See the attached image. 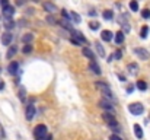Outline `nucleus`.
Listing matches in <instances>:
<instances>
[{
  "label": "nucleus",
  "instance_id": "nucleus-39",
  "mask_svg": "<svg viewBox=\"0 0 150 140\" xmlns=\"http://www.w3.org/2000/svg\"><path fill=\"white\" fill-rule=\"evenodd\" d=\"M0 3H2V5H3V7L9 5V3H7V0H0Z\"/></svg>",
  "mask_w": 150,
  "mask_h": 140
},
{
  "label": "nucleus",
  "instance_id": "nucleus-30",
  "mask_svg": "<svg viewBox=\"0 0 150 140\" xmlns=\"http://www.w3.org/2000/svg\"><path fill=\"white\" fill-rule=\"evenodd\" d=\"M112 16H114L112 10H105L103 12V19H112Z\"/></svg>",
  "mask_w": 150,
  "mask_h": 140
},
{
  "label": "nucleus",
  "instance_id": "nucleus-24",
  "mask_svg": "<svg viewBox=\"0 0 150 140\" xmlns=\"http://www.w3.org/2000/svg\"><path fill=\"white\" fill-rule=\"evenodd\" d=\"M32 39H34V35H32V34H25V35L22 37V41H24L25 44H29Z\"/></svg>",
  "mask_w": 150,
  "mask_h": 140
},
{
  "label": "nucleus",
  "instance_id": "nucleus-27",
  "mask_svg": "<svg viewBox=\"0 0 150 140\" xmlns=\"http://www.w3.org/2000/svg\"><path fill=\"white\" fill-rule=\"evenodd\" d=\"M137 88H139L140 90H146V89H147V83H146L144 80H139V82H137Z\"/></svg>",
  "mask_w": 150,
  "mask_h": 140
},
{
  "label": "nucleus",
  "instance_id": "nucleus-21",
  "mask_svg": "<svg viewBox=\"0 0 150 140\" xmlns=\"http://www.w3.org/2000/svg\"><path fill=\"white\" fill-rule=\"evenodd\" d=\"M134 134H136L137 139H141L143 137V130H141V127L139 124H134Z\"/></svg>",
  "mask_w": 150,
  "mask_h": 140
},
{
  "label": "nucleus",
  "instance_id": "nucleus-15",
  "mask_svg": "<svg viewBox=\"0 0 150 140\" xmlns=\"http://www.w3.org/2000/svg\"><path fill=\"white\" fill-rule=\"evenodd\" d=\"M112 32L111 31H108V29H106V31H102V34H101V38L103 39V41H106V42H108V41H111L112 39Z\"/></svg>",
  "mask_w": 150,
  "mask_h": 140
},
{
  "label": "nucleus",
  "instance_id": "nucleus-17",
  "mask_svg": "<svg viewBox=\"0 0 150 140\" xmlns=\"http://www.w3.org/2000/svg\"><path fill=\"white\" fill-rule=\"evenodd\" d=\"M95 48H96V51H98V54H99L101 57H105V50H103V47H102V44H101L99 41L95 42Z\"/></svg>",
  "mask_w": 150,
  "mask_h": 140
},
{
  "label": "nucleus",
  "instance_id": "nucleus-6",
  "mask_svg": "<svg viewBox=\"0 0 150 140\" xmlns=\"http://www.w3.org/2000/svg\"><path fill=\"white\" fill-rule=\"evenodd\" d=\"M25 117H26V120H28V121H32V118L35 117V107H34L32 104H29V105L26 107Z\"/></svg>",
  "mask_w": 150,
  "mask_h": 140
},
{
  "label": "nucleus",
  "instance_id": "nucleus-25",
  "mask_svg": "<svg viewBox=\"0 0 150 140\" xmlns=\"http://www.w3.org/2000/svg\"><path fill=\"white\" fill-rule=\"evenodd\" d=\"M13 27H15V22H13L12 19H6V20H5V28H6V29H12Z\"/></svg>",
  "mask_w": 150,
  "mask_h": 140
},
{
  "label": "nucleus",
  "instance_id": "nucleus-11",
  "mask_svg": "<svg viewBox=\"0 0 150 140\" xmlns=\"http://www.w3.org/2000/svg\"><path fill=\"white\" fill-rule=\"evenodd\" d=\"M7 70H9V73H10V75H16V73H18V70H19V63H18V61H10Z\"/></svg>",
  "mask_w": 150,
  "mask_h": 140
},
{
  "label": "nucleus",
  "instance_id": "nucleus-19",
  "mask_svg": "<svg viewBox=\"0 0 150 140\" xmlns=\"http://www.w3.org/2000/svg\"><path fill=\"white\" fill-rule=\"evenodd\" d=\"M114 39H115V42H117V44H122V42H124V32H122V31L117 32V34H115V37H114Z\"/></svg>",
  "mask_w": 150,
  "mask_h": 140
},
{
  "label": "nucleus",
  "instance_id": "nucleus-8",
  "mask_svg": "<svg viewBox=\"0 0 150 140\" xmlns=\"http://www.w3.org/2000/svg\"><path fill=\"white\" fill-rule=\"evenodd\" d=\"M134 53H136L141 60H149V58H150V54H149V51H147L146 48H136Z\"/></svg>",
  "mask_w": 150,
  "mask_h": 140
},
{
  "label": "nucleus",
  "instance_id": "nucleus-13",
  "mask_svg": "<svg viewBox=\"0 0 150 140\" xmlns=\"http://www.w3.org/2000/svg\"><path fill=\"white\" fill-rule=\"evenodd\" d=\"M12 39H13V35L10 32H5L2 35V44H5V45H9L12 42Z\"/></svg>",
  "mask_w": 150,
  "mask_h": 140
},
{
  "label": "nucleus",
  "instance_id": "nucleus-32",
  "mask_svg": "<svg viewBox=\"0 0 150 140\" xmlns=\"http://www.w3.org/2000/svg\"><path fill=\"white\" fill-rule=\"evenodd\" d=\"M60 23H61V25H63L64 28H67L70 32H72V31H74V29H73V27H72V25H69V22H66V20H60Z\"/></svg>",
  "mask_w": 150,
  "mask_h": 140
},
{
  "label": "nucleus",
  "instance_id": "nucleus-29",
  "mask_svg": "<svg viewBox=\"0 0 150 140\" xmlns=\"http://www.w3.org/2000/svg\"><path fill=\"white\" fill-rule=\"evenodd\" d=\"M130 9L133 12H137L139 10V3L136 2V0H131V2H130Z\"/></svg>",
  "mask_w": 150,
  "mask_h": 140
},
{
  "label": "nucleus",
  "instance_id": "nucleus-36",
  "mask_svg": "<svg viewBox=\"0 0 150 140\" xmlns=\"http://www.w3.org/2000/svg\"><path fill=\"white\" fill-rule=\"evenodd\" d=\"M109 140H122V139H121L118 134H112V136L109 137Z\"/></svg>",
  "mask_w": 150,
  "mask_h": 140
},
{
  "label": "nucleus",
  "instance_id": "nucleus-40",
  "mask_svg": "<svg viewBox=\"0 0 150 140\" xmlns=\"http://www.w3.org/2000/svg\"><path fill=\"white\" fill-rule=\"evenodd\" d=\"M5 88V83H3V80H0V90H2Z\"/></svg>",
  "mask_w": 150,
  "mask_h": 140
},
{
  "label": "nucleus",
  "instance_id": "nucleus-23",
  "mask_svg": "<svg viewBox=\"0 0 150 140\" xmlns=\"http://www.w3.org/2000/svg\"><path fill=\"white\" fill-rule=\"evenodd\" d=\"M147 35H149V27H147V25H144V27L141 28V31H140V37H141L143 39H146V38H147Z\"/></svg>",
  "mask_w": 150,
  "mask_h": 140
},
{
  "label": "nucleus",
  "instance_id": "nucleus-41",
  "mask_svg": "<svg viewBox=\"0 0 150 140\" xmlns=\"http://www.w3.org/2000/svg\"><path fill=\"white\" fill-rule=\"evenodd\" d=\"M32 2H35V3H38V2H39V0H32Z\"/></svg>",
  "mask_w": 150,
  "mask_h": 140
},
{
  "label": "nucleus",
  "instance_id": "nucleus-9",
  "mask_svg": "<svg viewBox=\"0 0 150 140\" xmlns=\"http://www.w3.org/2000/svg\"><path fill=\"white\" fill-rule=\"evenodd\" d=\"M13 15H15V7H13V6L7 5V6L3 7V16H5L6 19H10Z\"/></svg>",
  "mask_w": 150,
  "mask_h": 140
},
{
  "label": "nucleus",
  "instance_id": "nucleus-38",
  "mask_svg": "<svg viewBox=\"0 0 150 140\" xmlns=\"http://www.w3.org/2000/svg\"><path fill=\"white\" fill-rule=\"evenodd\" d=\"M133 89H134V86H133V85H130V86L127 88V92H128V93H131V92H133Z\"/></svg>",
  "mask_w": 150,
  "mask_h": 140
},
{
  "label": "nucleus",
  "instance_id": "nucleus-14",
  "mask_svg": "<svg viewBox=\"0 0 150 140\" xmlns=\"http://www.w3.org/2000/svg\"><path fill=\"white\" fill-rule=\"evenodd\" d=\"M72 34H73V35H72V38H73V39H76L77 42H79V41H80V42H86V38H84L80 32H77V31H72Z\"/></svg>",
  "mask_w": 150,
  "mask_h": 140
},
{
  "label": "nucleus",
  "instance_id": "nucleus-10",
  "mask_svg": "<svg viewBox=\"0 0 150 140\" xmlns=\"http://www.w3.org/2000/svg\"><path fill=\"white\" fill-rule=\"evenodd\" d=\"M99 107L101 108H103V109H106V111H112V104L109 102V99H106V98H102L101 101H99Z\"/></svg>",
  "mask_w": 150,
  "mask_h": 140
},
{
  "label": "nucleus",
  "instance_id": "nucleus-22",
  "mask_svg": "<svg viewBox=\"0 0 150 140\" xmlns=\"http://www.w3.org/2000/svg\"><path fill=\"white\" fill-rule=\"evenodd\" d=\"M69 15H70V20H73L74 23H80V20H82V19H80V16H79L76 12H70Z\"/></svg>",
  "mask_w": 150,
  "mask_h": 140
},
{
  "label": "nucleus",
  "instance_id": "nucleus-31",
  "mask_svg": "<svg viewBox=\"0 0 150 140\" xmlns=\"http://www.w3.org/2000/svg\"><path fill=\"white\" fill-rule=\"evenodd\" d=\"M22 51H24L25 54L31 53V51H32V45H31V44H25V45H24V48H22Z\"/></svg>",
  "mask_w": 150,
  "mask_h": 140
},
{
  "label": "nucleus",
  "instance_id": "nucleus-26",
  "mask_svg": "<svg viewBox=\"0 0 150 140\" xmlns=\"http://www.w3.org/2000/svg\"><path fill=\"white\" fill-rule=\"evenodd\" d=\"M19 97H20V101H25V97H26V90H25V88H22V86L19 88Z\"/></svg>",
  "mask_w": 150,
  "mask_h": 140
},
{
  "label": "nucleus",
  "instance_id": "nucleus-5",
  "mask_svg": "<svg viewBox=\"0 0 150 140\" xmlns=\"http://www.w3.org/2000/svg\"><path fill=\"white\" fill-rule=\"evenodd\" d=\"M102 117H103L105 123L108 124L109 127H115V126H118V123H117V120H115V117H114L111 112H105Z\"/></svg>",
  "mask_w": 150,
  "mask_h": 140
},
{
  "label": "nucleus",
  "instance_id": "nucleus-7",
  "mask_svg": "<svg viewBox=\"0 0 150 140\" xmlns=\"http://www.w3.org/2000/svg\"><path fill=\"white\" fill-rule=\"evenodd\" d=\"M42 7H44V10L50 12L51 15H54V13H57V12H58V7H57L55 5H53L51 2H45L44 5H42Z\"/></svg>",
  "mask_w": 150,
  "mask_h": 140
},
{
  "label": "nucleus",
  "instance_id": "nucleus-34",
  "mask_svg": "<svg viewBox=\"0 0 150 140\" xmlns=\"http://www.w3.org/2000/svg\"><path fill=\"white\" fill-rule=\"evenodd\" d=\"M141 16H143L144 19H149V18H150V10H149V9L141 10Z\"/></svg>",
  "mask_w": 150,
  "mask_h": 140
},
{
  "label": "nucleus",
  "instance_id": "nucleus-33",
  "mask_svg": "<svg viewBox=\"0 0 150 140\" xmlns=\"http://www.w3.org/2000/svg\"><path fill=\"white\" fill-rule=\"evenodd\" d=\"M89 28H91L92 31L99 29V22H91V23H89Z\"/></svg>",
  "mask_w": 150,
  "mask_h": 140
},
{
  "label": "nucleus",
  "instance_id": "nucleus-16",
  "mask_svg": "<svg viewBox=\"0 0 150 140\" xmlns=\"http://www.w3.org/2000/svg\"><path fill=\"white\" fill-rule=\"evenodd\" d=\"M89 69L92 70L93 73H96V75H101L102 73V70H101V67L95 63V61H91V64H89Z\"/></svg>",
  "mask_w": 150,
  "mask_h": 140
},
{
  "label": "nucleus",
  "instance_id": "nucleus-28",
  "mask_svg": "<svg viewBox=\"0 0 150 140\" xmlns=\"http://www.w3.org/2000/svg\"><path fill=\"white\" fill-rule=\"evenodd\" d=\"M16 51H18V50H16V47H15V45H13V47H10L9 51H7V58H12V57L16 54Z\"/></svg>",
  "mask_w": 150,
  "mask_h": 140
},
{
  "label": "nucleus",
  "instance_id": "nucleus-37",
  "mask_svg": "<svg viewBox=\"0 0 150 140\" xmlns=\"http://www.w3.org/2000/svg\"><path fill=\"white\" fill-rule=\"evenodd\" d=\"M24 3H25V0H16V5L18 6H22Z\"/></svg>",
  "mask_w": 150,
  "mask_h": 140
},
{
  "label": "nucleus",
  "instance_id": "nucleus-4",
  "mask_svg": "<svg viewBox=\"0 0 150 140\" xmlns=\"http://www.w3.org/2000/svg\"><path fill=\"white\" fill-rule=\"evenodd\" d=\"M118 23L121 25V28H122V32H124V34H128V32L131 31V27H130V23H128V20H127V16L121 15V16L118 18Z\"/></svg>",
  "mask_w": 150,
  "mask_h": 140
},
{
  "label": "nucleus",
  "instance_id": "nucleus-35",
  "mask_svg": "<svg viewBox=\"0 0 150 140\" xmlns=\"http://www.w3.org/2000/svg\"><path fill=\"white\" fill-rule=\"evenodd\" d=\"M114 57H115L117 60H120V58L122 57V53H121V51L118 50V51H115V53H114Z\"/></svg>",
  "mask_w": 150,
  "mask_h": 140
},
{
  "label": "nucleus",
  "instance_id": "nucleus-3",
  "mask_svg": "<svg viewBox=\"0 0 150 140\" xmlns=\"http://www.w3.org/2000/svg\"><path fill=\"white\" fill-rule=\"evenodd\" d=\"M128 111H130L133 115H141L143 111H144V107L140 102H133V104L128 105Z\"/></svg>",
  "mask_w": 150,
  "mask_h": 140
},
{
  "label": "nucleus",
  "instance_id": "nucleus-20",
  "mask_svg": "<svg viewBox=\"0 0 150 140\" xmlns=\"http://www.w3.org/2000/svg\"><path fill=\"white\" fill-rule=\"evenodd\" d=\"M45 22L48 23V25H55L58 20H57V18H55L54 15H48V16L45 18Z\"/></svg>",
  "mask_w": 150,
  "mask_h": 140
},
{
  "label": "nucleus",
  "instance_id": "nucleus-1",
  "mask_svg": "<svg viewBox=\"0 0 150 140\" xmlns=\"http://www.w3.org/2000/svg\"><path fill=\"white\" fill-rule=\"evenodd\" d=\"M47 134H48V128H47V126H44V124H38V126L35 127V130H34V137H35V140H44V139L47 137Z\"/></svg>",
  "mask_w": 150,
  "mask_h": 140
},
{
  "label": "nucleus",
  "instance_id": "nucleus-12",
  "mask_svg": "<svg viewBox=\"0 0 150 140\" xmlns=\"http://www.w3.org/2000/svg\"><path fill=\"white\" fill-rule=\"evenodd\" d=\"M128 73L131 76H136L139 73V64L137 63H130L128 64Z\"/></svg>",
  "mask_w": 150,
  "mask_h": 140
},
{
  "label": "nucleus",
  "instance_id": "nucleus-18",
  "mask_svg": "<svg viewBox=\"0 0 150 140\" xmlns=\"http://www.w3.org/2000/svg\"><path fill=\"white\" fill-rule=\"evenodd\" d=\"M82 51H83V56H86L88 58H91V60L93 61V58H95V54H93V53H92V51L88 48V47H83V50H82Z\"/></svg>",
  "mask_w": 150,
  "mask_h": 140
},
{
  "label": "nucleus",
  "instance_id": "nucleus-2",
  "mask_svg": "<svg viewBox=\"0 0 150 140\" xmlns=\"http://www.w3.org/2000/svg\"><path fill=\"white\" fill-rule=\"evenodd\" d=\"M95 86L103 93V97L106 98V99H112L114 98V95H112V90L109 89V86L106 85V83H103V82H96L95 83Z\"/></svg>",
  "mask_w": 150,
  "mask_h": 140
}]
</instances>
